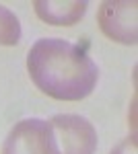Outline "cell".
<instances>
[{
  "label": "cell",
  "instance_id": "4",
  "mask_svg": "<svg viewBox=\"0 0 138 154\" xmlns=\"http://www.w3.org/2000/svg\"><path fill=\"white\" fill-rule=\"evenodd\" d=\"M60 154H95L97 131L89 119L74 113H60L50 119Z\"/></svg>",
  "mask_w": 138,
  "mask_h": 154
},
{
  "label": "cell",
  "instance_id": "5",
  "mask_svg": "<svg viewBox=\"0 0 138 154\" xmlns=\"http://www.w3.org/2000/svg\"><path fill=\"white\" fill-rule=\"evenodd\" d=\"M89 2L85 0H35L33 11L35 14L47 25H56V27H70L76 25L85 17Z\"/></svg>",
  "mask_w": 138,
  "mask_h": 154
},
{
  "label": "cell",
  "instance_id": "3",
  "mask_svg": "<svg viewBox=\"0 0 138 154\" xmlns=\"http://www.w3.org/2000/svg\"><path fill=\"white\" fill-rule=\"evenodd\" d=\"M138 4L134 0H107L97 11V23L111 41L134 45L138 41Z\"/></svg>",
  "mask_w": 138,
  "mask_h": 154
},
{
  "label": "cell",
  "instance_id": "7",
  "mask_svg": "<svg viewBox=\"0 0 138 154\" xmlns=\"http://www.w3.org/2000/svg\"><path fill=\"white\" fill-rule=\"evenodd\" d=\"M109 154H136V138L130 136L126 140H122Z\"/></svg>",
  "mask_w": 138,
  "mask_h": 154
},
{
  "label": "cell",
  "instance_id": "2",
  "mask_svg": "<svg viewBox=\"0 0 138 154\" xmlns=\"http://www.w3.org/2000/svg\"><path fill=\"white\" fill-rule=\"evenodd\" d=\"M2 154H60L52 123L46 119H23L6 136Z\"/></svg>",
  "mask_w": 138,
  "mask_h": 154
},
{
  "label": "cell",
  "instance_id": "1",
  "mask_svg": "<svg viewBox=\"0 0 138 154\" xmlns=\"http://www.w3.org/2000/svg\"><path fill=\"white\" fill-rule=\"evenodd\" d=\"M31 82L56 101H82L97 86L99 68L91 56L60 37L37 39L27 51Z\"/></svg>",
  "mask_w": 138,
  "mask_h": 154
},
{
  "label": "cell",
  "instance_id": "6",
  "mask_svg": "<svg viewBox=\"0 0 138 154\" xmlns=\"http://www.w3.org/2000/svg\"><path fill=\"white\" fill-rule=\"evenodd\" d=\"M21 41V23L17 14L0 4V45H17Z\"/></svg>",
  "mask_w": 138,
  "mask_h": 154
}]
</instances>
